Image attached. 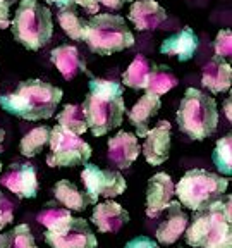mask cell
Here are the masks:
<instances>
[{"label":"cell","instance_id":"obj_14","mask_svg":"<svg viewBox=\"0 0 232 248\" xmlns=\"http://www.w3.org/2000/svg\"><path fill=\"white\" fill-rule=\"evenodd\" d=\"M139 155L138 136L129 131H119L114 138L108 140L107 159L119 169H128L132 166Z\"/></svg>","mask_w":232,"mask_h":248},{"label":"cell","instance_id":"obj_29","mask_svg":"<svg viewBox=\"0 0 232 248\" xmlns=\"http://www.w3.org/2000/svg\"><path fill=\"white\" fill-rule=\"evenodd\" d=\"M48 138H50V128L46 126H38V128L31 129L29 133L24 135V138L21 140L19 150L24 157H35L40 152L43 150L46 143H48Z\"/></svg>","mask_w":232,"mask_h":248},{"label":"cell","instance_id":"obj_22","mask_svg":"<svg viewBox=\"0 0 232 248\" xmlns=\"http://www.w3.org/2000/svg\"><path fill=\"white\" fill-rule=\"evenodd\" d=\"M54 197L64 209L74 210V212H83L89 205H95L86 191H79L77 186L67 179L57 181V185L54 186Z\"/></svg>","mask_w":232,"mask_h":248},{"label":"cell","instance_id":"obj_13","mask_svg":"<svg viewBox=\"0 0 232 248\" xmlns=\"http://www.w3.org/2000/svg\"><path fill=\"white\" fill-rule=\"evenodd\" d=\"M174 183L167 172H157L151 176L146 188V216L157 217L172 202Z\"/></svg>","mask_w":232,"mask_h":248},{"label":"cell","instance_id":"obj_18","mask_svg":"<svg viewBox=\"0 0 232 248\" xmlns=\"http://www.w3.org/2000/svg\"><path fill=\"white\" fill-rule=\"evenodd\" d=\"M160 107H162V102L160 97L157 95H143L138 102L134 104V107L129 110L128 117L131 121V124L136 128V135L139 138H146L148 131H150V123L157 114H159Z\"/></svg>","mask_w":232,"mask_h":248},{"label":"cell","instance_id":"obj_2","mask_svg":"<svg viewBox=\"0 0 232 248\" xmlns=\"http://www.w3.org/2000/svg\"><path fill=\"white\" fill-rule=\"evenodd\" d=\"M186 243L194 248H232V198L224 195L196 210L186 228Z\"/></svg>","mask_w":232,"mask_h":248},{"label":"cell","instance_id":"obj_10","mask_svg":"<svg viewBox=\"0 0 232 248\" xmlns=\"http://www.w3.org/2000/svg\"><path fill=\"white\" fill-rule=\"evenodd\" d=\"M45 241L50 248H97L98 240L88 221L74 217L72 222L60 232H45Z\"/></svg>","mask_w":232,"mask_h":248},{"label":"cell","instance_id":"obj_31","mask_svg":"<svg viewBox=\"0 0 232 248\" xmlns=\"http://www.w3.org/2000/svg\"><path fill=\"white\" fill-rule=\"evenodd\" d=\"M213 48H215V57L217 59H231L232 55V33L231 30H220L217 33V38L213 42Z\"/></svg>","mask_w":232,"mask_h":248},{"label":"cell","instance_id":"obj_7","mask_svg":"<svg viewBox=\"0 0 232 248\" xmlns=\"http://www.w3.org/2000/svg\"><path fill=\"white\" fill-rule=\"evenodd\" d=\"M229 186V179L205 169H191L174 186L179 203L191 210H201L222 198Z\"/></svg>","mask_w":232,"mask_h":248},{"label":"cell","instance_id":"obj_35","mask_svg":"<svg viewBox=\"0 0 232 248\" xmlns=\"http://www.w3.org/2000/svg\"><path fill=\"white\" fill-rule=\"evenodd\" d=\"M98 7L110 9V11H119L126 2H132V0H93Z\"/></svg>","mask_w":232,"mask_h":248},{"label":"cell","instance_id":"obj_27","mask_svg":"<svg viewBox=\"0 0 232 248\" xmlns=\"http://www.w3.org/2000/svg\"><path fill=\"white\" fill-rule=\"evenodd\" d=\"M0 248H38L28 224H19L0 234Z\"/></svg>","mask_w":232,"mask_h":248},{"label":"cell","instance_id":"obj_38","mask_svg":"<svg viewBox=\"0 0 232 248\" xmlns=\"http://www.w3.org/2000/svg\"><path fill=\"white\" fill-rule=\"evenodd\" d=\"M225 116H227V119L231 121V98H227V100H225Z\"/></svg>","mask_w":232,"mask_h":248},{"label":"cell","instance_id":"obj_32","mask_svg":"<svg viewBox=\"0 0 232 248\" xmlns=\"http://www.w3.org/2000/svg\"><path fill=\"white\" fill-rule=\"evenodd\" d=\"M14 219V203L5 195L0 193V229L11 224Z\"/></svg>","mask_w":232,"mask_h":248},{"label":"cell","instance_id":"obj_4","mask_svg":"<svg viewBox=\"0 0 232 248\" xmlns=\"http://www.w3.org/2000/svg\"><path fill=\"white\" fill-rule=\"evenodd\" d=\"M11 31L15 42L28 50H40L54 35L52 12L36 0H19L11 21Z\"/></svg>","mask_w":232,"mask_h":248},{"label":"cell","instance_id":"obj_3","mask_svg":"<svg viewBox=\"0 0 232 248\" xmlns=\"http://www.w3.org/2000/svg\"><path fill=\"white\" fill-rule=\"evenodd\" d=\"M60 88L42 79H26L7 95H0V105L5 112L26 121H42L54 116L62 100Z\"/></svg>","mask_w":232,"mask_h":248},{"label":"cell","instance_id":"obj_15","mask_svg":"<svg viewBox=\"0 0 232 248\" xmlns=\"http://www.w3.org/2000/svg\"><path fill=\"white\" fill-rule=\"evenodd\" d=\"M167 210V219H163L160 222V226L157 228V240L162 245H172L181 238V234L188 228L189 217L184 212L182 205L179 202H170L165 207Z\"/></svg>","mask_w":232,"mask_h":248},{"label":"cell","instance_id":"obj_24","mask_svg":"<svg viewBox=\"0 0 232 248\" xmlns=\"http://www.w3.org/2000/svg\"><path fill=\"white\" fill-rule=\"evenodd\" d=\"M72 214L71 210L64 209L60 205L48 203L42 212L38 214V222L46 228L48 232H60L72 222Z\"/></svg>","mask_w":232,"mask_h":248},{"label":"cell","instance_id":"obj_8","mask_svg":"<svg viewBox=\"0 0 232 248\" xmlns=\"http://www.w3.org/2000/svg\"><path fill=\"white\" fill-rule=\"evenodd\" d=\"M50 154L46 155V164L50 167H77L88 164L91 157V147L77 135L67 131L62 126L50 129Z\"/></svg>","mask_w":232,"mask_h":248},{"label":"cell","instance_id":"obj_21","mask_svg":"<svg viewBox=\"0 0 232 248\" xmlns=\"http://www.w3.org/2000/svg\"><path fill=\"white\" fill-rule=\"evenodd\" d=\"M232 83V69L231 64L222 59H213L203 69L201 74V85L208 88L212 93H224L231 88Z\"/></svg>","mask_w":232,"mask_h":248},{"label":"cell","instance_id":"obj_26","mask_svg":"<svg viewBox=\"0 0 232 248\" xmlns=\"http://www.w3.org/2000/svg\"><path fill=\"white\" fill-rule=\"evenodd\" d=\"M74 5H67V7H62L60 12H58L57 19L60 28L64 30L67 36H71L72 40H83V35H85V26L86 21L79 17V14L76 12Z\"/></svg>","mask_w":232,"mask_h":248},{"label":"cell","instance_id":"obj_17","mask_svg":"<svg viewBox=\"0 0 232 248\" xmlns=\"http://www.w3.org/2000/svg\"><path fill=\"white\" fill-rule=\"evenodd\" d=\"M129 19L139 31H148L159 28L167 19V12L155 0H134L129 9Z\"/></svg>","mask_w":232,"mask_h":248},{"label":"cell","instance_id":"obj_33","mask_svg":"<svg viewBox=\"0 0 232 248\" xmlns=\"http://www.w3.org/2000/svg\"><path fill=\"white\" fill-rule=\"evenodd\" d=\"M15 0H0V30L11 26V5Z\"/></svg>","mask_w":232,"mask_h":248},{"label":"cell","instance_id":"obj_23","mask_svg":"<svg viewBox=\"0 0 232 248\" xmlns=\"http://www.w3.org/2000/svg\"><path fill=\"white\" fill-rule=\"evenodd\" d=\"M177 83H179L177 78H175V74L172 73V71H169V67L153 64L145 90H146V93H150V95L160 97V95H165L167 92L175 88Z\"/></svg>","mask_w":232,"mask_h":248},{"label":"cell","instance_id":"obj_1","mask_svg":"<svg viewBox=\"0 0 232 248\" xmlns=\"http://www.w3.org/2000/svg\"><path fill=\"white\" fill-rule=\"evenodd\" d=\"M124 88L120 83L91 78L88 85V95L81 105L86 126L95 136H103L122 124L126 114Z\"/></svg>","mask_w":232,"mask_h":248},{"label":"cell","instance_id":"obj_37","mask_svg":"<svg viewBox=\"0 0 232 248\" xmlns=\"http://www.w3.org/2000/svg\"><path fill=\"white\" fill-rule=\"evenodd\" d=\"M45 2H48V4H57L58 7H67V5H72L74 0H45Z\"/></svg>","mask_w":232,"mask_h":248},{"label":"cell","instance_id":"obj_16","mask_svg":"<svg viewBox=\"0 0 232 248\" xmlns=\"http://www.w3.org/2000/svg\"><path fill=\"white\" fill-rule=\"evenodd\" d=\"M91 222L100 232H117L124 224L129 222V214L117 202H103L97 203L91 214Z\"/></svg>","mask_w":232,"mask_h":248},{"label":"cell","instance_id":"obj_34","mask_svg":"<svg viewBox=\"0 0 232 248\" xmlns=\"http://www.w3.org/2000/svg\"><path fill=\"white\" fill-rule=\"evenodd\" d=\"M124 248H159V243H157L153 238L136 236V238H132L131 241H128Z\"/></svg>","mask_w":232,"mask_h":248},{"label":"cell","instance_id":"obj_20","mask_svg":"<svg viewBox=\"0 0 232 248\" xmlns=\"http://www.w3.org/2000/svg\"><path fill=\"white\" fill-rule=\"evenodd\" d=\"M50 61L54 62V66L57 67L58 73L67 81H71L79 73L86 71V66L81 55H79V50L72 45H60L57 48H54L50 54Z\"/></svg>","mask_w":232,"mask_h":248},{"label":"cell","instance_id":"obj_12","mask_svg":"<svg viewBox=\"0 0 232 248\" xmlns=\"http://www.w3.org/2000/svg\"><path fill=\"white\" fill-rule=\"evenodd\" d=\"M170 154V123L160 121L151 128L143 143V155L151 166H162Z\"/></svg>","mask_w":232,"mask_h":248},{"label":"cell","instance_id":"obj_11","mask_svg":"<svg viewBox=\"0 0 232 248\" xmlns=\"http://www.w3.org/2000/svg\"><path fill=\"white\" fill-rule=\"evenodd\" d=\"M0 185L19 198H35L38 195L36 167L29 162H15L0 176Z\"/></svg>","mask_w":232,"mask_h":248},{"label":"cell","instance_id":"obj_19","mask_svg":"<svg viewBox=\"0 0 232 248\" xmlns=\"http://www.w3.org/2000/svg\"><path fill=\"white\" fill-rule=\"evenodd\" d=\"M196 48H198V36L189 26H186L179 33L163 40L162 45H160V52L163 55H175L181 62L193 59Z\"/></svg>","mask_w":232,"mask_h":248},{"label":"cell","instance_id":"obj_28","mask_svg":"<svg viewBox=\"0 0 232 248\" xmlns=\"http://www.w3.org/2000/svg\"><path fill=\"white\" fill-rule=\"evenodd\" d=\"M57 121L58 126H62L64 129H67V131L74 133L77 136L83 135L88 129L81 105H66V107L62 108V112L57 116Z\"/></svg>","mask_w":232,"mask_h":248},{"label":"cell","instance_id":"obj_5","mask_svg":"<svg viewBox=\"0 0 232 248\" xmlns=\"http://www.w3.org/2000/svg\"><path fill=\"white\" fill-rule=\"evenodd\" d=\"M177 124L181 133L191 140L208 138L217 131L218 108L217 102L198 88H188L177 110Z\"/></svg>","mask_w":232,"mask_h":248},{"label":"cell","instance_id":"obj_36","mask_svg":"<svg viewBox=\"0 0 232 248\" xmlns=\"http://www.w3.org/2000/svg\"><path fill=\"white\" fill-rule=\"evenodd\" d=\"M74 4H77V5H81L83 9H85L88 14H98V11H100V7H98L93 0H74Z\"/></svg>","mask_w":232,"mask_h":248},{"label":"cell","instance_id":"obj_9","mask_svg":"<svg viewBox=\"0 0 232 248\" xmlns=\"http://www.w3.org/2000/svg\"><path fill=\"white\" fill-rule=\"evenodd\" d=\"M81 181L86 188V193L97 205L98 197L114 198L119 197L126 191L128 185L126 179L119 170L102 169L95 164H85V169L81 172Z\"/></svg>","mask_w":232,"mask_h":248},{"label":"cell","instance_id":"obj_30","mask_svg":"<svg viewBox=\"0 0 232 248\" xmlns=\"http://www.w3.org/2000/svg\"><path fill=\"white\" fill-rule=\"evenodd\" d=\"M213 166L220 172V176L232 174V136L227 135L217 141L215 150L212 154Z\"/></svg>","mask_w":232,"mask_h":248},{"label":"cell","instance_id":"obj_6","mask_svg":"<svg viewBox=\"0 0 232 248\" xmlns=\"http://www.w3.org/2000/svg\"><path fill=\"white\" fill-rule=\"evenodd\" d=\"M83 40L98 55H112L134 45V35L126 19L117 14H95L86 21Z\"/></svg>","mask_w":232,"mask_h":248},{"label":"cell","instance_id":"obj_39","mask_svg":"<svg viewBox=\"0 0 232 248\" xmlns=\"http://www.w3.org/2000/svg\"><path fill=\"white\" fill-rule=\"evenodd\" d=\"M4 136H5V131L0 128V154H2V141H4Z\"/></svg>","mask_w":232,"mask_h":248},{"label":"cell","instance_id":"obj_25","mask_svg":"<svg viewBox=\"0 0 232 248\" xmlns=\"http://www.w3.org/2000/svg\"><path fill=\"white\" fill-rule=\"evenodd\" d=\"M151 64L145 55H136L134 61L129 64V67L124 71L122 83L132 90H145L150 76Z\"/></svg>","mask_w":232,"mask_h":248}]
</instances>
